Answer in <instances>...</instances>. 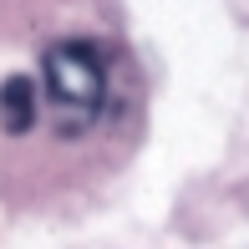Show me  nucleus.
Segmentation results:
<instances>
[{
  "mask_svg": "<svg viewBox=\"0 0 249 249\" xmlns=\"http://www.w3.org/2000/svg\"><path fill=\"white\" fill-rule=\"evenodd\" d=\"M36 112H41V97H36V82H31V76H10V82L0 87V127L5 132H31Z\"/></svg>",
  "mask_w": 249,
  "mask_h": 249,
  "instance_id": "nucleus-2",
  "label": "nucleus"
},
{
  "mask_svg": "<svg viewBox=\"0 0 249 249\" xmlns=\"http://www.w3.org/2000/svg\"><path fill=\"white\" fill-rule=\"evenodd\" d=\"M102 92H107V71H102L92 46L61 41L46 51V97L61 117V127H87L102 107Z\"/></svg>",
  "mask_w": 249,
  "mask_h": 249,
  "instance_id": "nucleus-1",
  "label": "nucleus"
}]
</instances>
